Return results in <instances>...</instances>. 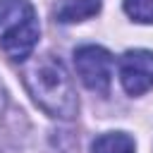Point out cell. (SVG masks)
<instances>
[{
    "label": "cell",
    "instance_id": "8",
    "mask_svg": "<svg viewBox=\"0 0 153 153\" xmlns=\"http://www.w3.org/2000/svg\"><path fill=\"white\" fill-rule=\"evenodd\" d=\"M5 105H7V91H5V86L0 84V115L5 112Z\"/></svg>",
    "mask_w": 153,
    "mask_h": 153
},
{
    "label": "cell",
    "instance_id": "1",
    "mask_svg": "<svg viewBox=\"0 0 153 153\" xmlns=\"http://www.w3.org/2000/svg\"><path fill=\"white\" fill-rule=\"evenodd\" d=\"M24 84L36 105L57 120H72L79 110L69 72L55 55H41L24 72Z\"/></svg>",
    "mask_w": 153,
    "mask_h": 153
},
{
    "label": "cell",
    "instance_id": "7",
    "mask_svg": "<svg viewBox=\"0 0 153 153\" xmlns=\"http://www.w3.org/2000/svg\"><path fill=\"white\" fill-rule=\"evenodd\" d=\"M124 12L139 24H153V0H124Z\"/></svg>",
    "mask_w": 153,
    "mask_h": 153
},
{
    "label": "cell",
    "instance_id": "4",
    "mask_svg": "<svg viewBox=\"0 0 153 153\" xmlns=\"http://www.w3.org/2000/svg\"><path fill=\"white\" fill-rule=\"evenodd\" d=\"M120 81L129 96H141L153 88V53L127 50L120 60Z\"/></svg>",
    "mask_w": 153,
    "mask_h": 153
},
{
    "label": "cell",
    "instance_id": "6",
    "mask_svg": "<svg viewBox=\"0 0 153 153\" xmlns=\"http://www.w3.org/2000/svg\"><path fill=\"white\" fill-rule=\"evenodd\" d=\"M93 153H134V139L124 131H110V134H100L93 143H91Z\"/></svg>",
    "mask_w": 153,
    "mask_h": 153
},
{
    "label": "cell",
    "instance_id": "2",
    "mask_svg": "<svg viewBox=\"0 0 153 153\" xmlns=\"http://www.w3.org/2000/svg\"><path fill=\"white\" fill-rule=\"evenodd\" d=\"M38 19L29 0H0V48L14 62L31 57L38 43Z\"/></svg>",
    "mask_w": 153,
    "mask_h": 153
},
{
    "label": "cell",
    "instance_id": "5",
    "mask_svg": "<svg viewBox=\"0 0 153 153\" xmlns=\"http://www.w3.org/2000/svg\"><path fill=\"white\" fill-rule=\"evenodd\" d=\"M100 12V0H60L55 7V17L62 24L84 22Z\"/></svg>",
    "mask_w": 153,
    "mask_h": 153
},
{
    "label": "cell",
    "instance_id": "3",
    "mask_svg": "<svg viewBox=\"0 0 153 153\" xmlns=\"http://www.w3.org/2000/svg\"><path fill=\"white\" fill-rule=\"evenodd\" d=\"M74 67L86 88L108 93L112 81V55L100 45H81L74 50Z\"/></svg>",
    "mask_w": 153,
    "mask_h": 153
}]
</instances>
